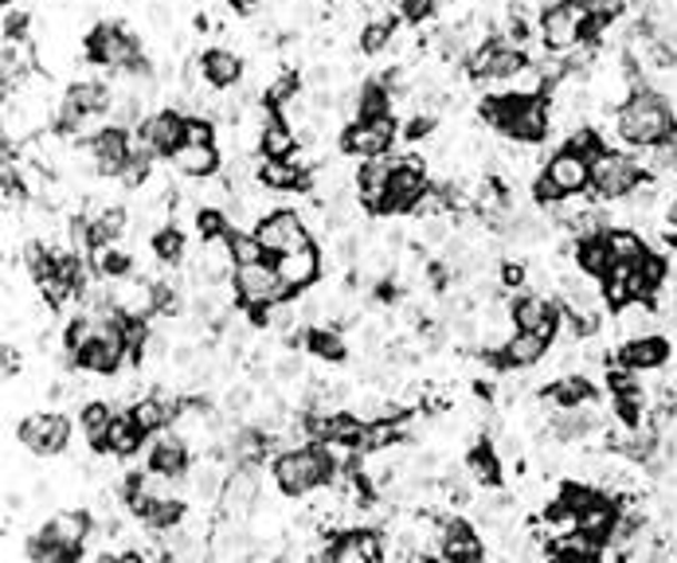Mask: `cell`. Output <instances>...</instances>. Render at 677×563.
<instances>
[{"mask_svg":"<svg viewBox=\"0 0 677 563\" xmlns=\"http://www.w3.org/2000/svg\"><path fill=\"white\" fill-rule=\"evenodd\" d=\"M255 239L263 243V250H266V255H274V258L290 255V250L314 247V232L306 227L302 212H290V207H279V212H271L266 219H259Z\"/></svg>","mask_w":677,"mask_h":563,"instance_id":"cell-8","label":"cell"},{"mask_svg":"<svg viewBox=\"0 0 677 563\" xmlns=\"http://www.w3.org/2000/svg\"><path fill=\"white\" fill-rule=\"evenodd\" d=\"M431 181H427V168L420 165L415 157H404L396 161V173H392V184H388V196H384V207L381 216H407L420 207V199L427 196Z\"/></svg>","mask_w":677,"mask_h":563,"instance_id":"cell-11","label":"cell"},{"mask_svg":"<svg viewBox=\"0 0 677 563\" xmlns=\"http://www.w3.org/2000/svg\"><path fill=\"white\" fill-rule=\"evenodd\" d=\"M400 12H404V20H412V24H423V20L435 17V0H400Z\"/></svg>","mask_w":677,"mask_h":563,"instance_id":"cell-44","label":"cell"},{"mask_svg":"<svg viewBox=\"0 0 677 563\" xmlns=\"http://www.w3.org/2000/svg\"><path fill=\"white\" fill-rule=\"evenodd\" d=\"M584 4L592 12V20H599V24H615L630 9V0H584Z\"/></svg>","mask_w":677,"mask_h":563,"instance_id":"cell-43","label":"cell"},{"mask_svg":"<svg viewBox=\"0 0 677 563\" xmlns=\"http://www.w3.org/2000/svg\"><path fill=\"white\" fill-rule=\"evenodd\" d=\"M643 176H646L643 161L623 150H604L592 157V192L599 199L619 204V199H627L643 184Z\"/></svg>","mask_w":677,"mask_h":563,"instance_id":"cell-6","label":"cell"},{"mask_svg":"<svg viewBox=\"0 0 677 563\" xmlns=\"http://www.w3.org/2000/svg\"><path fill=\"white\" fill-rule=\"evenodd\" d=\"M87 59L99 66H107L110 75H133V71H145L141 43L118 24H99L91 35H87Z\"/></svg>","mask_w":677,"mask_h":563,"instance_id":"cell-4","label":"cell"},{"mask_svg":"<svg viewBox=\"0 0 677 563\" xmlns=\"http://www.w3.org/2000/svg\"><path fill=\"white\" fill-rule=\"evenodd\" d=\"M110 306L122 317H153L161 306V282L153 278H133V274H122V278H110Z\"/></svg>","mask_w":677,"mask_h":563,"instance_id":"cell-12","label":"cell"},{"mask_svg":"<svg viewBox=\"0 0 677 563\" xmlns=\"http://www.w3.org/2000/svg\"><path fill=\"white\" fill-rule=\"evenodd\" d=\"M228 4H232L235 12H255V9H263L266 0H228Z\"/></svg>","mask_w":677,"mask_h":563,"instance_id":"cell-48","label":"cell"},{"mask_svg":"<svg viewBox=\"0 0 677 563\" xmlns=\"http://www.w3.org/2000/svg\"><path fill=\"white\" fill-rule=\"evenodd\" d=\"M189 462H192V450L176 431H161V439L149 447V473L181 481L189 478Z\"/></svg>","mask_w":677,"mask_h":563,"instance_id":"cell-18","label":"cell"},{"mask_svg":"<svg viewBox=\"0 0 677 563\" xmlns=\"http://www.w3.org/2000/svg\"><path fill=\"white\" fill-rule=\"evenodd\" d=\"M255 181L271 192H302V188H310V168L297 157H290V161L263 157V165L255 168Z\"/></svg>","mask_w":677,"mask_h":563,"instance_id":"cell-21","label":"cell"},{"mask_svg":"<svg viewBox=\"0 0 677 563\" xmlns=\"http://www.w3.org/2000/svg\"><path fill=\"white\" fill-rule=\"evenodd\" d=\"M232 286H235V301H240L243 309H274V306H282V301L294 298V290L279 278L274 263L235 266Z\"/></svg>","mask_w":677,"mask_h":563,"instance_id":"cell-7","label":"cell"},{"mask_svg":"<svg viewBox=\"0 0 677 563\" xmlns=\"http://www.w3.org/2000/svg\"><path fill=\"white\" fill-rule=\"evenodd\" d=\"M67 99L83 110L87 117H102L118 102V94H114V86H110V83H94V79H83V83H74L71 91H67Z\"/></svg>","mask_w":677,"mask_h":563,"instance_id":"cell-29","label":"cell"},{"mask_svg":"<svg viewBox=\"0 0 677 563\" xmlns=\"http://www.w3.org/2000/svg\"><path fill=\"white\" fill-rule=\"evenodd\" d=\"M200 75L215 91H228V86H235L243 79V59L228 48H212L200 55Z\"/></svg>","mask_w":677,"mask_h":563,"instance_id":"cell-25","label":"cell"},{"mask_svg":"<svg viewBox=\"0 0 677 563\" xmlns=\"http://www.w3.org/2000/svg\"><path fill=\"white\" fill-rule=\"evenodd\" d=\"M502 286L505 290H521V286H529V270H525V266H513V263H505L502 266Z\"/></svg>","mask_w":677,"mask_h":563,"instance_id":"cell-46","label":"cell"},{"mask_svg":"<svg viewBox=\"0 0 677 563\" xmlns=\"http://www.w3.org/2000/svg\"><path fill=\"white\" fill-rule=\"evenodd\" d=\"M87 150H91V157H94V173L114 176L118 181V173H122L133 157V141L122 125H102V133H94V137L87 141Z\"/></svg>","mask_w":677,"mask_h":563,"instance_id":"cell-15","label":"cell"},{"mask_svg":"<svg viewBox=\"0 0 677 563\" xmlns=\"http://www.w3.org/2000/svg\"><path fill=\"white\" fill-rule=\"evenodd\" d=\"M232 258H235V266H251V263H266V250H263V243L255 239V232H235L232 227Z\"/></svg>","mask_w":677,"mask_h":563,"instance_id":"cell-41","label":"cell"},{"mask_svg":"<svg viewBox=\"0 0 677 563\" xmlns=\"http://www.w3.org/2000/svg\"><path fill=\"white\" fill-rule=\"evenodd\" d=\"M482 536L466 521H446L443 524V560L446 563H482Z\"/></svg>","mask_w":677,"mask_h":563,"instance_id":"cell-23","label":"cell"},{"mask_svg":"<svg viewBox=\"0 0 677 563\" xmlns=\"http://www.w3.org/2000/svg\"><path fill=\"white\" fill-rule=\"evenodd\" d=\"M466 470H471V478L482 481V485H497V481H502V462H497V450H489V447H474L471 458H466Z\"/></svg>","mask_w":677,"mask_h":563,"instance_id":"cell-40","label":"cell"},{"mask_svg":"<svg viewBox=\"0 0 677 563\" xmlns=\"http://www.w3.org/2000/svg\"><path fill=\"white\" fill-rule=\"evenodd\" d=\"M0 4H4V9H12V4H17V0H0Z\"/></svg>","mask_w":677,"mask_h":563,"instance_id":"cell-50","label":"cell"},{"mask_svg":"<svg viewBox=\"0 0 677 563\" xmlns=\"http://www.w3.org/2000/svg\"><path fill=\"white\" fill-rule=\"evenodd\" d=\"M615 133H619V141L635 145V150H650V145H661V141H674L677 114L661 99V91L638 83L635 94L615 110Z\"/></svg>","mask_w":677,"mask_h":563,"instance_id":"cell-1","label":"cell"},{"mask_svg":"<svg viewBox=\"0 0 677 563\" xmlns=\"http://www.w3.org/2000/svg\"><path fill=\"white\" fill-rule=\"evenodd\" d=\"M548 352V340L537 337V332H513L509 345L497 352V368H533L540 365Z\"/></svg>","mask_w":677,"mask_h":563,"instance_id":"cell-26","label":"cell"},{"mask_svg":"<svg viewBox=\"0 0 677 563\" xmlns=\"http://www.w3.org/2000/svg\"><path fill=\"white\" fill-rule=\"evenodd\" d=\"M297 153V130L290 122H282L279 114H274V122L266 125L263 133V150H259V157H271V161H290Z\"/></svg>","mask_w":677,"mask_h":563,"instance_id":"cell-30","label":"cell"},{"mask_svg":"<svg viewBox=\"0 0 677 563\" xmlns=\"http://www.w3.org/2000/svg\"><path fill=\"white\" fill-rule=\"evenodd\" d=\"M435 114H412L407 117V125H404V137H412V141H420V137H431L435 133Z\"/></svg>","mask_w":677,"mask_h":563,"instance_id":"cell-45","label":"cell"},{"mask_svg":"<svg viewBox=\"0 0 677 563\" xmlns=\"http://www.w3.org/2000/svg\"><path fill=\"white\" fill-rule=\"evenodd\" d=\"M595 399V388L587 383V376H560V380L548 388V403H556V411H564V407H584Z\"/></svg>","mask_w":677,"mask_h":563,"instance_id":"cell-32","label":"cell"},{"mask_svg":"<svg viewBox=\"0 0 677 563\" xmlns=\"http://www.w3.org/2000/svg\"><path fill=\"white\" fill-rule=\"evenodd\" d=\"M592 188V157L576 150H556L548 157V165L540 168L537 184H533V199L537 204H556L564 196H579V192Z\"/></svg>","mask_w":677,"mask_h":563,"instance_id":"cell-3","label":"cell"},{"mask_svg":"<svg viewBox=\"0 0 677 563\" xmlns=\"http://www.w3.org/2000/svg\"><path fill=\"white\" fill-rule=\"evenodd\" d=\"M153 255H158L161 266H181L184 255H189V243H184V232L181 227H161L158 235H153Z\"/></svg>","mask_w":677,"mask_h":563,"instance_id":"cell-38","label":"cell"},{"mask_svg":"<svg viewBox=\"0 0 677 563\" xmlns=\"http://www.w3.org/2000/svg\"><path fill=\"white\" fill-rule=\"evenodd\" d=\"M396 141V117H353L341 130V153L356 161L384 157Z\"/></svg>","mask_w":677,"mask_h":563,"instance_id":"cell-9","label":"cell"},{"mask_svg":"<svg viewBox=\"0 0 677 563\" xmlns=\"http://www.w3.org/2000/svg\"><path fill=\"white\" fill-rule=\"evenodd\" d=\"M83 434H87V442H91L94 450H102L107 454V447H110V422H114V407L110 403H102V399H94V403H87L83 407Z\"/></svg>","mask_w":677,"mask_h":563,"instance_id":"cell-31","label":"cell"},{"mask_svg":"<svg viewBox=\"0 0 677 563\" xmlns=\"http://www.w3.org/2000/svg\"><path fill=\"white\" fill-rule=\"evenodd\" d=\"M587 24H592V12L584 0H556L540 12V43L553 55H568L587 40Z\"/></svg>","mask_w":677,"mask_h":563,"instance_id":"cell-5","label":"cell"},{"mask_svg":"<svg viewBox=\"0 0 677 563\" xmlns=\"http://www.w3.org/2000/svg\"><path fill=\"white\" fill-rule=\"evenodd\" d=\"M274 485L290 498H306L314 489L330 485L337 473V458L325 442H310V447H294L286 454L274 458Z\"/></svg>","mask_w":677,"mask_h":563,"instance_id":"cell-2","label":"cell"},{"mask_svg":"<svg viewBox=\"0 0 677 563\" xmlns=\"http://www.w3.org/2000/svg\"><path fill=\"white\" fill-rule=\"evenodd\" d=\"M513 325H517L521 332H537V337L553 340L556 332H560V306H556L553 298H545V294H525V298L513 301Z\"/></svg>","mask_w":677,"mask_h":563,"instance_id":"cell-16","label":"cell"},{"mask_svg":"<svg viewBox=\"0 0 677 563\" xmlns=\"http://www.w3.org/2000/svg\"><path fill=\"white\" fill-rule=\"evenodd\" d=\"M392 173H396V161H388V157L361 161V168H356V176H353V188H356L361 207H368V212H376V216H381L384 196H388V184H392Z\"/></svg>","mask_w":677,"mask_h":563,"instance_id":"cell-17","label":"cell"},{"mask_svg":"<svg viewBox=\"0 0 677 563\" xmlns=\"http://www.w3.org/2000/svg\"><path fill=\"white\" fill-rule=\"evenodd\" d=\"M317 563H384V536L372 529H348L325 547Z\"/></svg>","mask_w":677,"mask_h":563,"instance_id":"cell-14","label":"cell"},{"mask_svg":"<svg viewBox=\"0 0 677 563\" xmlns=\"http://www.w3.org/2000/svg\"><path fill=\"white\" fill-rule=\"evenodd\" d=\"M141 439H145V431H141L138 422H133V414H118V411H114V422H110V447H107V454H114V458L138 454Z\"/></svg>","mask_w":677,"mask_h":563,"instance_id":"cell-33","label":"cell"},{"mask_svg":"<svg viewBox=\"0 0 677 563\" xmlns=\"http://www.w3.org/2000/svg\"><path fill=\"white\" fill-rule=\"evenodd\" d=\"M607 247H612V258L615 263H638V258L646 255V243H643V235L635 232V227H607Z\"/></svg>","mask_w":677,"mask_h":563,"instance_id":"cell-35","label":"cell"},{"mask_svg":"<svg viewBox=\"0 0 677 563\" xmlns=\"http://www.w3.org/2000/svg\"><path fill=\"white\" fill-rule=\"evenodd\" d=\"M43 532H48L51 540H59L63 547L83 552L87 540H91V532H94V516L83 513V509H63V513H55L48 524H43Z\"/></svg>","mask_w":677,"mask_h":563,"instance_id":"cell-22","label":"cell"},{"mask_svg":"<svg viewBox=\"0 0 677 563\" xmlns=\"http://www.w3.org/2000/svg\"><path fill=\"white\" fill-rule=\"evenodd\" d=\"M91 270L99 278H122V274H130V250H122L118 243H99L91 250Z\"/></svg>","mask_w":677,"mask_h":563,"instance_id":"cell-36","label":"cell"},{"mask_svg":"<svg viewBox=\"0 0 677 563\" xmlns=\"http://www.w3.org/2000/svg\"><path fill=\"white\" fill-rule=\"evenodd\" d=\"M392 35H396V20L376 17L361 28V51L364 55H381L384 48H392Z\"/></svg>","mask_w":677,"mask_h":563,"instance_id":"cell-39","label":"cell"},{"mask_svg":"<svg viewBox=\"0 0 677 563\" xmlns=\"http://www.w3.org/2000/svg\"><path fill=\"white\" fill-rule=\"evenodd\" d=\"M666 219H674V224H677V199H669V207H666Z\"/></svg>","mask_w":677,"mask_h":563,"instance_id":"cell-49","label":"cell"},{"mask_svg":"<svg viewBox=\"0 0 677 563\" xmlns=\"http://www.w3.org/2000/svg\"><path fill=\"white\" fill-rule=\"evenodd\" d=\"M133 153H158V157H173L184 145V114L176 110H161V114H149L138 122V130L130 133Z\"/></svg>","mask_w":677,"mask_h":563,"instance_id":"cell-10","label":"cell"},{"mask_svg":"<svg viewBox=\"0 0 677 563\" xmlns=\"http://www.w3.org/2000/svg\"><path fill=\"white\" fill-rule=\"evenodd\" d=\"M79 555H83V552L63 547L59 540H51L43 529L36 532L32 540H28V560H32V563H79Z\"/></svg>","mask_w":677,"mask_h":563,"instance_id":"cell-37","label":"cell"},{"mask_svg":"<svg viewBox=\"0 0 677 563\" xmlns=\"http://www.w3.org/2000/svg\"><path fill=\"white\" fill-rule=\"evenodd\" d=\"M114 563H161V555H149V552H122Z\"/></svg>","mask_w":677,"mask_h":563,"instance_id":"cell-47","label":"cell"},{"mask_svg":"<svg viewBox=\"0 0 677 563\" xmlns=\"http://www.w3.org/2000/svg\"><path fill=\"white\" fill-rule=\"evenodd\" d=\"M619 360L635 372H654L669 360V340L661 332H650V337H638V340H627L619 348Z\"/></svg>","mask_w":677,"mask_h":563,"instance_id":"cell-24","label":"cell"},{"mask_svg":"<svg viewBox=\"0 0 677 563\" xmlns=\"http://www.w3.org/2000/svg\"><path fill=\"white\" fill-rule=\"evenodd\" d=\"M274 270L279 278L286 282L290 290H310L317 278H322V255L317 247H306V250H290V255H279L274 258Z\"/></svg>","mask_w":677,"mask_h":563,"instance_id":"cell-19","label":"cell"},{"mask_svg":"<svg viewBox=\"0 0 677 563\" xmlns=\"http://www.w3.org/2000/svg\"><path fill=\"white\" fill-rule=\"evenodd\" d=\"M184 145H215V122L208 114L184 117Z\"/></svg>","mask_w":677,"mask_h":563,"instance_id":"cell-42","label":"cell"},{"mask_svg":"<svg viewBox=\"0 0 677 563\" xmlns=\"http://www.w3.org/2000/svg\"><path fill=\"white\" fill-rule=\"evenodd\" d=\"M220 498H223V513H228V516H247L251 505L259 501V473H255V465H235L232 478L223 481Z\"/></svg>","mask_w":677,"mask_h":563,"instance_id":"cell-20","label":"cell"},{"mask_svg":"<svg viewBox=\"0 0 677 563\" xmlns=\"http://www.w3.org/2000/svg\"><path fill=\"white\" fill-rule=\"evenodd\" d=\"M306 348L314 352V357H322V360H345L348 357V345H345V337H341V329H325V325H314V329L306 332Z\"/></svg>","mask_w":677,"mask_h":563,"instance_id":"cell-34","label":"cell"},{"mask_svg":"<svg viewBox=\"0 0 677 563\" xmlns=\"http://www.w3.org/2000/svg\"><path fill=\"white\" fill-rule=\"evenodd\" d=\"M67 439H71V422L63 419L59 411H36L20 422V442H24L32 454H63Z\"/></svg>","mask_w":677,"mask_h":563,"instance_id":"cell-13","label":"cell"},{"mask_svg":"<svg viewBox=\"0 0 677 563\" xmlns=\"http://www.w3.org/2000/svg\"><path fill=\"white\" fill-rule=\"evenodd\" d=\"M572 255H576L579 274H587V278H599V282H604L607 274H612V266H615L612 247H607L604 235H595V239H579L576 247H572Z\"/></svg>","mask_w":677,"mask_h":563,"instance_id":"cell-28","label":"cell"},{"mask_svg":"<svg viewBox=\"0 0 677 563\" xmlns=\"http://www.w3.org/2000/svg\"><path fill=\"white\" fill-rule=\"evenodd\" d=\"M173 168L184 176H196V181H212L215 173H220L223 157L215 145H181V150L173 153Z\"/></svg>","mask_w":677,"mask_h":563,"instance_id":"cell-27","label":"cell"}]
</instances>
